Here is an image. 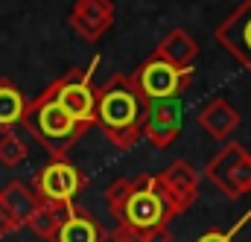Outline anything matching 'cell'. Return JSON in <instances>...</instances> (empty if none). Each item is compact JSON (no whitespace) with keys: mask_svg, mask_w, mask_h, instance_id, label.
<instances>
[{"mask_svg":"<svg viewBox=\"0 0 251 242\" xmlns=\"http://www.w3.org/2000/svg\"><path fill=\"white\" fill-rule=\"evenodd\" d=\"M94 94H97L94 125L117 149H131L143 137V122L149 114V99L140 94L134 76L117 73L102 88H97Z\"/></svg>","mask_w":251,"mask_h":242,"instance_id":"1","label":"cell"},{"mask_svg":"<svg viewBox=\"0 0 251 242\" xmlns=\"http://www.w3.org/2000/svg\"><path fill=\"white\" fill-rule=\"evenodd\" d=\"M21 125L50 158H67V152L88 131V125L76 122L53 99L50 88H44L35 99H26V111H24Z\"/></svg>","mask_w":251,"mask_h":242,"instance_id":"2","label":"cell"},{"mask_svg":"<svg viewBox=\"0 0 251 242\" xmlns=\"http://www.w3.org/2000/svg\"><path fill=\"white\" fill-rule=\"evenodd\" d=\"M176 216H181L178 204L170 198V193L161 187L158 175H137L131 178V190L123 207L114 213V222L131 228V231H152V228H167Z\"/></svg>","mask_w":251,"mask_h":242,"instance_id":"3","label":"cell"},{"mask_svg":"<svg viewBox=\"0 0 251 242\" xmlns=\"http://www.w3.org/2000/svg\"><path fill=\"white\" fill-rule=\"evenodd\" d=\"M204 175L225 198L237 201L251 193V155L243 143H225L204 167Z\"/></svg>","mask_w":251,"mask_h":242,"instance_id":"4","label":"cell"},{"mask_svg":"<svg viewBox=\"0 0 251 242\" xmlns=\"http://www.w3.org/2000/svg\"><path fill=\"white\" fill-rule=\"evenodd\" d=\"M94 70H97V59L91 61L88 67H73V70H67L64 76H59L53 85H47L50 88V94H53V99L62 105L64 111L73 117L76 122H82V125H94V105H97V88H94Z\"/></svg>","mask_w":251,"mask_h":242,"instance_id":"5","label":"cell"},{"mask_svg":"<svg viewBox=\"0 0 251 242\" xmlns=\"http://www.w3.org/2000/svg\"><path fill=\"white\" fill-rule=\"evenodd\" d=\"M131 76H134L140 94H143L149 102H155V99H178V97L187 91L190 79H193V70L173 67L170 61H164L161 56L152 53Z\"/></svg>","mask_w":251,"mask_h":242,"instance_id":"6","label":"cell"},{"mask_svg":"<svg viewBox=\"0 0 251 242\" xmlns=\"http://www.w3.org/2000/svg\"><path fill=\"white\" fill-rule=\"evenodd\" d=\"M85 172L73 167L67 158H50L32 181V193L44 201H59V204H73V198L85 190Z\"/></svg>","mask_w":251,"mask_h":242,"instance_id":"7","label":"cell"},{"mask_svg":"<svg viewBox=\"0 0 251 242\" xmlns=\"http://www.w3.org/2000/svg\"><path fill=\"white\" fill-rule=\"evenodd\" d=\"M216 44L251 73V0H243L216 29H213Z\"/></svg>","mask_w":251,"mask_h":242,"instance_id":"8","label":"cell"},{"mask_svg":"<svg viewBox=\"0 0 251 242\" xmlns=\"http://www.w3.org/2000/svg\"><path fill=\"white\" fill-rule=\"evenodd\" d=\"M181 97L178 99H155L149 102V114L143 122V137L155 146V149H167L178 140L181 134Z\"/></svg>","mask_w":251,"mask_h":242,"instance_id":"9","label":"cell"},{"mask_svg":"<svg viewBox=\"0 0 251 242\" xmlns=\"http://www.w3.org/2000/svg\"><path fill=\"white\" fill-rule=\"evenodd\" d=\"M114 18L117 12L111 0H76L70 9V29L82 41L94 44L114 26Z\"/></svg>","mask_w":251,"mask_h":242,"instance_id":"10","label":"cell"},{"mask_svg":"<svg viewBox=\"0 0 251 242\" xmlns=\"http://www.w3.org/2000/svg\"><path fill=\"white\" fill-rule=\"evenodd\" d=\"M158 181L170 193V198L178 204L181 213L190 204H196V198H199V172L187 161H173L164 172H158Z\"/></svg>","mask_w":251,"mask_h":242,"instance_id":"11","label":"cell"},{"mask_svg":"<svg viewBox=\"0 0 251 242\" xmlns=\"http://www.w3.org/2000/svg\"><path fill=\"white\" fill-rule=\"evenodd\" d=\"M199 125L213 137V140H228L234 131H237V125H240V114H237V108L228 102V99H222V97H216V99H210L201 111H199Z\"/></svg>","mask_w":251,"mask_h":242,"instance_id":"12","label":"cell"},{"mask_svg":"<svg viewBox=\"0 0 251 242\" xmlns=\"http://www.w3.org/2000/svg\"><path fill=\"white\" fill-rule=\"evenodd\" d=\"M53 242H108V234H105V228L91 213L70 207V213L64 216V222L59 225Z\"/></svg>","mask_w":251,"mask_h":242,"instance_id":"13","label":"cell"},{"mask_svg":"<svg viewBox=\"0 0 251 242\" xmlns=\"http://www.w3.org/2000/svg\"><path fill=\"white\" fill-rule=\"evenodd\" d=\"M155 56H161L164 61H170L173 67H181V70H193V64L199 59V44L190 38L187 29H170L158 47L152 50Z\"/></svg>","mask_w":251,"mask_h":242,"instance_id":"14","label":"cell"},{"mask_svg":"<svg viewBox=\"0 0 251 242\" xmlns=\"http://www.w3.org/2000/svg\"><path fill=\"white\" fill-rule=\"evenodd\" d=\"M70 207H73V204H59V201H44V198H38L35 210H32L29 219H26V228H29L38 240L53 242L59 225L64 222V216L70 213Z\"/></svg>","mask_w":251,"mask_h":242,"instance_id":"15","label":"cell"},{"mask_svg":"<svg viewBox=\"0 0 251 242\" xmlns=\"http://www.w3.org/2000/svg\"><path fill=\"white\" fill-rule=\"evenodd\" d=\"M35 204H38V195H35L32 187H26V184L12 181L0 190V207L12 216V222H15L18 228L26 225V219H29V213L35 210Z\"/></svg>","mask_w":251,"mask_h":242,"instance_id":"16","label":"cell"},{"mask_svg":"<svg viewBox=\"0 0 251 242\" xmlns=\"http://www.w3.org/2000/svg\"><path fill=\"white\" fill-rule=\"evenodd\" d=\"M24 111H26L24 91L9 76H0V134L3 131H12L15 125H21Z\"/></svg>","mask_w":251,"mask_h":242,"instance_id":"17","label":"cell"},{"mask_svg":"<svg viewBox=\"0 0 251 242\" xmlns=\"http://www.w3.org/2000/svg\"><path fill=\"white\" fill-rule=\"evenodd\" d=\"M26 155H29V149H26V143L15 131H3L0 134V164L3 167L15 169V167H21L26 161Z\"/></svg>","mask_w":251,"mask_h":242,"instance_id":"18","label":"cell"},{"mask_svg":"<svg viewBox=\"0 0 251 242\" xmlns=\"http://www.w3.org/2000/svg\"><path fill=\"white\" fill-rule=\"evenodd\" d=\"M128 190H131V181L128 178H117V181L108 187V193H105V201H108V210H111V216L123 207V201L128 198Z\"/></svg>","mask_w":251,"mask_h":242,"instance_id":"19","label":"cell"},{"mask_svg":"<svg viewBox=\"0 0 251 242\" xmlns=\"http://www.w3.org/2000/svg\"><path fill=\"white\" fill-rule=\"evenodd\" d=\"M249 219H251V210L243 216V222H237L231 231H207V234H201L196 242H234V237H237V234H240V231L249 225Z\"/></svg>","mask_w":251,"mask_h":242,"instance_id":"20","label":"cell"},{"mask_svg":"<svg viewBox=\"0 0 251 242\" xmlns=\"http://www.w3.org/2000/svg\"><path fill=\"white\" fill-rule=\"evenodd\" d=\"M12 231H18V225H15V222H12V216L0 207V240H3L6 234H12Z\"/></svg>","mask_w":251,"mask_h":242,"instance_id":"21","label":"cell"}]
</instances>
